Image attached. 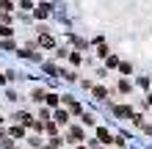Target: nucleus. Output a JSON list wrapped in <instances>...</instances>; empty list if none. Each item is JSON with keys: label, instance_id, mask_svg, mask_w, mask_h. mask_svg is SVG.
Listing matches in <instances>:
<instances>
[{"label": "nucleus", "instance_id": "obj_1", "mask_svg": "<svg viewBox=\"0 0 152 149\" xmlns=\"http://www.w3.org/2000/svg\"><path fill=\"white\" fill-rule=\"evenodd\" d=\"M47 14H50V6H47V3L36 8V17H47Z\"/></svg>", "mask_w": 152, "mask_h": 149}, {"label": "nucleus", "instance_id": "obj_2", "mask_svg": "<svg viewBox=\"0 0 152 149\" xmlns=\"http://www.w3.org/2000/svg\"><path fill=\"white\" fill-rule=\"evenodd\" d=\"M44 100H47V105H53V108H56V105H58V94H47Z\"/></svg>", "mask_w": 152, "mask_h": 149}, {"label": "nucleus", "instance_id": "obj_3", "mask_svg": "<svg viewBox=\"0 0 152 149\" xmlns=\"http://www.w3.org/2000/svg\"><path fill=\"white\" fill-rule=\"evenodd\" d=\"M97 135H100V141H105V144H108V141H111V135H108V133H105V130H97Z\"/></svg>", "mask_w": 152, "mask_h": 149}, {"label": "nucleus", "instance_id": "obj_4", "mask_svg": "<svg viewBox=\"0 0 152 149\" xmlns=\"http://www.w3.org/2000/svg\"><path fill=\"white\" fill-rule=\"evenodd\" d=\"M66 119H69V116H66V110H64V113H56V121H61V124H64Z\"/></svg>", "mask_w": 152, "mask_h": 149}, {"label": "nucleus", "instance_id": "obj_5", "mask_svg": "<svg viewBox=\"0 0 152 149\" xmlns=\"http://www.w3.org/2000/svg\"><path fill=\"white\" fill-rule=\"evenodd\" d=\"M0 121H3V119H0Z\"/></svg>", "mask_w": 152, "mask_h": 149}]
</instances>
